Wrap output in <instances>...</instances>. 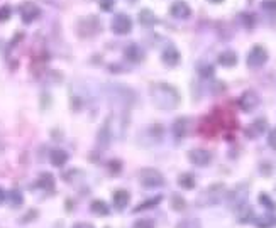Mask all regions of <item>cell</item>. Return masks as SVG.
<instances>
[{"mask_svg": "<svg viewBox=\"0 0 276 228\" xmlns=\"http://www.w3.org/2000/svg\"><path fill=\"white\" fill-rule=\"evenodd\" d=\"M151 98L154 105L161 110H175L182 101L178 90L169 83H154L151 88Z\"/></svg>", "mask_w": 276, "mask_h": 228, "instance_id": "obj_1", "label": "cell"}, {"mask_svg": "<svg viewBox=\"0 0 276 228\" xmlns=\"http://www.w3.org/2000/svg\"><path fill=\"white\" fill-rule=\"evenodd\" d=\"M225 198V186L222 182H215V184L209 186L207 189L202 191V195L197 198V206H214L220 203Z\"/></svg>", "mask_w": 276, "mask_h": 228, "instance_id": "obj_2", "label": "cell"}, {"mask_svg": "<svg viewBox=\"0 0 276 228\" xmlns=\"http://www.w3.org/2000/svg\"><path fill=\"white\" fill-rule=\"evenodd\" d=\"M139 181L144 187H149V189L164 186V176L154 167H146V169L139 172Z\"/></svg>", "mask_w": 276, "mask_h": 228, "instance_id": "obj_3", "label": "cell"}, {"mask_svg": "<svg viewBox=\"0 0 276 228\" xmlns=\"http://www.w3.org/2000/svg\"><path fill=\"white\" fill-rule=\"evenodd\" d=\"M248 195H249V187L246 184H239V186H235L229 195H225V198H227L229 206L237 211L240 206L246 205V201H248Z\"/></svg>", "mask_w": 276, "mask_h": 228, "instance_id": "obj_4", "label": "cell"}, {"mask_svg": "<svg viewBox=\"0 0 276 228\" xmlns=\"http://www.w3.org/2000/svg\"><path fill=\"white\" fill-rule=\"evenodd\" d=\"M268 58H269L268 51H266L261 44H256V46H253V49H251L248 54V66L253 69H258L261 66L266 64Z\"/></svg>", "mask_w": 276, "mask_h": 228, "instance_id": "obj_5", "label": "cell"}, {"mask_svg": "<svg viewBox=\"0 0 276 228\" xmlns=\"http://www.w3.org/2000/svg\"><path fill=\"white\" fill-rule=\"evenodd\" d=\"M237 103H239V108L243 110V111H253L256 106L259 105V96L258 93H256L254 90H246L243 95L239 96V100H237Z\"/></svg>", "mask_w": 276, "mask_h": 228, "instance_id": "obj_6", "label": "cell"}, {"mask_svg": "<svg viewBox=\"0 0 276 228\" xmlns=\"http://www.w3.org/2000/svg\"><path fill=\"white\" fill-rule=\"evenodd\" d=\"M132 29V20L127 14H117L112 20V30L117 35H125Z\"/></svg>", "mask_w": 276, "mask_h": 228, "instance_id": "obj_7", "label": "cell"}, {"mask_svg": "<svg viewBox=\"0 0 276 228\" xmlns=\"http://www.w3.org/2000/svg\"><path fill=\"white\" fill-rule=\"evenodd\" d=\"M19 14H21V19L24 24H31L41 15V9L34 2H24L21 4V7H19Z\"/></svg>", "mask_w": 276, "mask_h": 228, "instance_id": "obj_8", "label": "cell"}, {"mask_svg": "<svg viewBox=\"0 0 276 228\" xmlns=\"http://www.w3.org/2000/svg\"><path fill=\"white\" fill-rule=\"evenodd\" d=\"M188 161L192 162L193 166L205 167L212 162V154H210L207 149H192L188 150Z\"/></svg>", "mask_w": 276, "mask_h": 228, "instance_id": "obj_9", "label": "cell"}, {"mask_svg": "<svg viewBox=\"0 0 276 228\" xmlns=\"http://www.w3.org/2000/svg\"><path fill=\"white\" fill-rule=\"evenodd\" d=\"M266 130H268V120L258 119V120H254L253 124H249L248 127H246L244 134L248 139H258V137L263 135Z\"/></svg>", "mask_w": 276, "mask_h": 228, "instance_id": "obj_10", "label": "cell"}, {"mask_svg": "<svg viewBox=\"0 0 276 228\" xmlns=\"http://www.w3.org/2000/svg\"><path fill=\"white\" fill-rule=\"evenodd\" d=\"M169 14H171V17L175 19L183 20L192 15V9H190V5L185 2V0H178V2H175L171 7H169Z\"/></svg>", "mask_w": 276, "mask_h": 228, "instance_id": "obj_11", "label": "cell"}, {"mask_svg": "<svg viewBox=\"0 0 276 228\" xmlns=\"http://www.w3.org/2000/svg\"><path fill=\"white\" fill-rule=\"evenodd\" d=\"M161 61L166 66H169V68H175V66H178L180 61H182V54H180V51L175 48V46H168V48L163 51Z\"/></svg>", "mask_w": 276, "mask_h": 228, "instance_id": "obj_12", "label": "cell"}, {"mask_svg": "<svg viewBox=\"0 0 276 228\" xmlns=\"http://www.w3.org/2000/svg\"><path fill=\"white\" fill-rule=\"evenodd\" d=\"M188 127H190V120L187 117H180L173 122V127H171V132L175 135V139H183L185 135L188 134Z\"/></svg>", "mask_w": 276, "mask_h": 228, "instance_id": "obj_13", "label": "cell"}, {"mask_svg": "<svg viewBox=\"0 0 276 228\" xmlns=\"http://www.w3.org/2000/svg\"><path fill=\"white\" fill-rule=\"evenodd\" d=\"M253 223L256 225V228H274L276 226V215L273 211H266L264 215L254 216Z\"/></svg>", "mask_w": 276, "mask_h": 228, "instance_id": "obj_14", "label": "cell"}, {"mask_svg": "<svg viewBox=\"0 0 276 228\" xmlns=\"http://www.w3.org/2000/svg\"><path fill=\"white\" fill-rule=\"evenodd\" d=\"M49 162H51L54 167H63L68 162V154L63 149H54L51 150V154H49Z\"/></svg>", "mask_w": 276, "mask_h": 228, "instance_id": "obj_15", "label": "cell"}, {"mask_svg": "<svg viewBox=\"0 0 276 228\" xmlns=\"http://www.w3.org/2000/svg\"><path fill=\"white\" fill-rule=\"evenodd\" d=\"M219 64L225 66V68H232V66L237 64V54L230 49L224 51V53L219 54Z\"/></svg>", "mask_w": 276, "mask_h": 228, "instance_id": "obj_16", "label": "cell"}, {"mask_svg": "<svg viewBox=\"0 0 276 228\" xmlns=\"http://www.w3.org/2000/svg\"><path fill=\"white\" fill-rule=\"evenodd\" d=\"M139 20H141L144 27H153V25L158 24V17L154 15L153 10L149 9H143L141 12H139Z\"/></svg>", "mask_w": 276, "mask_h": 228, "instance_id": "obj_17", "label": "cell"}, {"mask_svg": "<svg viewBox=\"0 0 276 228\" xmlns=\"http://www.w3.org/2000/svg\"><path fill=\"white\" fill-rule=\"evenodd\" d=\"M124 56H125V59L132 61V63H139L141 58H143V51L137 44H129L127 49H125Z\"/></svg>", "mask_w": 276, "mask_h": 228, "instance_id": "obj_18", "label": "cell"}, {"mask_svg": "<svg viewBox=\"0 0 276 228\" xmlns=\"http://www.w3.org/2000/svg\"><path fill=\"white\" fill-rule=\"evenodd\" d=\"M114 205L117 210H124L129 205V193L125 189H117L114 193Z\"/></svg>", "mask_w": 276, "mask_h": 228, "instance_id": "obj_19", "label": "cell"}, {"mask_svg": "<svg viewBox=\"0 0 276 228\" xmlns=\"http://www.w3.org/2000/svg\"><path fill=\"white\" fill-rule=\"evenodd\" d=\"M237 220H239V223H243V225H246V223H251L254 220V211L246 205L240 206L237 210Z\"/></svg>", "mask_w": 276, "mask_h": 228, "instance_id": "obj_20", "label": "cell"}, {"mask_svg": "<svg viewBox=\"0 0 276 228\" xmlns=\"http://www.w3.org/2000/svg\"><path fill=\"white\" fill-rule=\"evenodd\" d=\"M90 210H92L95 215H98V216H107L110 213L109 205L102 200H95L92 205H90Z\"/></svg>", "mask_w": 276, "mask_h": 228, "instance_id": "obj_21", "label": "cell"}, {"mask_svg": "<svg viewBox=\"0 0 276 228\" xmlns=\"http://www.w3.org/2000/svg\"><path fill=\"white\" fill-rule=\"evenodd\" d=\"M178 184L180 187H183V189H193L195 187V176L193 174H190V172H183V174H180L178 177Z\"/></svg>", "mask_w": 276, "mask_h": 228, "instance_id": "obj_22", "label": "cell"}, {"mask_svg": "<svg viewBox=\"0 0 276 228\" xmlns=\"http://www.w3.org/2000/svg\"><path fill=\"white\" fill-rule=\"evenodd\" d=\"M7 200H9V205L14 206V208L21 206L22 203H24L22 193L19 191V189H12V191H9V193H7Z\"/></svg>", "mask_w": 276, "mask_h": 228, "instance_id": "obj_23", "label": "cell"}, {"mask_svg": "<svg viewBox=\"0 0 276 228\" xmlns=\"http://www.w3.org/2000/svg\"><path fill=\"white\" fill-rule=\"evenodd\" d=\"M163 200V196H154L153 200H148V201H143L141 205H137L134 208V213H139V211H144V210H149V208H154L156 205H159Z\"/></svg>", "mask_w": 276, "mask_h": 228, "instance_id": "obj_24", "label": "cell"}, {"mask_svg": "<svg viewBox=\"0 0 276 228\" xmlns=\"http://www.w3.org/2000/svg\"><path fill=\"white\" fill-rule=\"evenodd\" d=\"M175 228H202V223L198 218H185Z\"/></svg>", "mask_w": 276, "mask_h": 228, "instance_id": "obj_25", "label": "cell"}, {"mask_svg": "<svg viewBox=\"0 0 276 228\" xmlns=\"http://www.w3.org/2000/svg\"><path fill=\"white\" fill-rule=\"evenodd\" d=\"M39 186L46 187V189H53L54 187V177L49 174V172H44V174H41V177H39Z\"/></svg>", "mask_w": 276, "mask_h": 228, "instance_id": "obj_26", "label": "cell"}, {"mask_svg": "<svg viewBox=\"0 0 276 228\" xmlns=\"http://www.w3.org/2000/svg\"><path fill=\"white\" fill-rule=\"evenodd\" d=\"M171 208L175 211H183L185 208H187V201H185L180 195H173L171 196Z\"/></svg>", "mask_w": 276, "mask_h": 228, "instance_id": "obj_27", "label": "cell"}, {"mask_svg": "<svg viewBox=\"0 0 276 228\" xmlns=\"http://www.w3.org/2000/svg\"><path fill=\"white\" fill-rule=\"evenodd\" d=\"M259 203L263 206H266V210H269V211L274 210V203L271 201V198L266 195V193H261V195H259Z\"/></svg>", "mask_w": 276, "mask_h": 228, "instance_id": "obj_28", "label": "cell"}, {"mask_svg": "<svg viewBox=\"0 0 276 228\" xmlns=\"http://www.w3.org/2000/svg\"><path fill=\"white\" fill-rule=\"evenodd\" d=\"M11 15H12V10L9 5H2V7H0V22H6V20L11 19Z\"/></svg>", "mask_w": 276, "mask_h": 228, "instance_id": "obj_29", "label": "cell"}, {"mask_svg": "<svg viewBox=\"0 0 276 228\" xmlns=\"http://www.w3.org/2000/svg\"><path fill=\"white\" fill-rule=\"evenodd\" d=\"M261 7H263L266 12H276V0H263V4H261Z\"/></svg>", "mask_w": 276, "mask_h": 228, "instance_id": "obj_30", "label": "cell"}, {"mask_svg": "<svg viewBox=\"0 0 276 228\" xmlns=\"http://www.w3.org/2000/svg\"><path fill=\"white\" fill-rule=\"evenodd\" d=\"M114 4H115V0H98V5L104 12H110L114 7Z\"/></svg>", "mask_w": 276, "mask_h": 228, "instance_id": "obj_31", "label": "cell"}, {"mask_svg": "<svg viewBox=\"0 0 276 228\" xmlns=\"http://www.w3.org/2000/svg\"><path fill=\"white\" fill-rule=\"evenodd\" d=\"M132 228H154V223L151 220H137L132 225Z\"/></svg>", "mask_w": 276, "mask_h": 228, "instance_id": "obj_32", "label": "cell"}, {"mask_svg": "<svg viewBox=\"0 0 276 228\" xmlns=\"http://www.w3.org/2000/svg\"><path fill=\"white\" fill-rule=\"evenodd\" d=\"M268 145L273 150H276V127L269 130V134H268Z\"/></svg>", "mask_w": 276, "mask_h": 228, "instance_id": "obj_33", "label": "cell"}, {"mask_svg": "<svg viewBox=\"0 0 276 228\" xmlns=\"http://www.w3.org/2000/svg\"><path fill=\"white\" fill-rule=\"evenodd\" d=\"M240 19H244L243 20V24L246 25V27H253V25H254V15H251V14H243V15H240Z\"/></svg>", "mask_w": 276, "mask_h": 228, "instance_id": "obj_34", "label": "cell"}, {"mask_svg": "<svg viewBox=\"0 0 276 228\" xmlns=\"http://www.w3.org/2000/svg\"><path fill=\"white\" fill-rule=\"evenodd\" d=\"M200 74H202L203 78H210V76L214 74V68L212 66H200Z\"/></svg>", "mask_w": 276, "mask_h": 228, "instance_id": "obj_35", "label": "cell"}, {"mask_svg": "<svg viewBox=\"0 0 276 228\" xmlns=\"http://www.w3.org/2000/svg\"><path fill=\"white\" fill-rule=\"evenodd\" d=\"M73 228H95L93 225H90V223H85V221H80V223H75Z\"/></svg>", "mask_w": 276, "mask_h": 228, "instance_id": "obj_36", "label": "cell"}, {"mask_svg": "<svg viewBox=\"0 0 276 228\" xmlns=\"http://www.w3.org/2000/svg\"><path fill=\"white\" fill-rule=\"evenodd\" d=\"M6 200H7V193L4 191L2 187H0V205H2V203L6 201Z\"/></svg>", "mask_w": 276, "mask_h": 228, "instance_id": "obj_37", "label": "cell"}, {"mask_svg": "<svg viewBox=\"0 0 276 228\" xmlns=\"http://www.w3.org/2000/svg\"><path fill=\"white\" fill-rule=\"evenodd\" d=\"M209 2H212V4H220V2H224V0H209Z\"/></svg>", "mask_w": 276, "mask_h": 228, "instance_id": "obj_38", "label": "cell"}, {"mask_svg": "<svg viewBox=\"0 0 276 228\" xmlns=\"http://www.w3.org/2000/svg\"><path fill=\"white\" fill-rule=\"evenodd\" d=\"M127 2H135V0H127Z\"/></svg>", "mask_w": 276, "mask_h": 228, "instance_id": "obj_39", "label": "cell"}]
</instances>
